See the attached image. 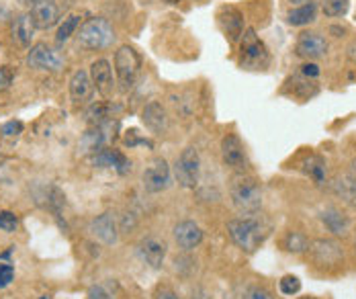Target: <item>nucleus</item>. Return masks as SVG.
<instances>
[{
	"label": "nucleus",
	"mask_w": 356,
	"mask_h": 299,
	"mask_svg": "<svg viewBox=\"0 0 356 299\" xmlns=\"http://www.w3.org/2000/svg\"><path fill=\"white\" fill-rule=\"evenodd\" d=\"M270 227L262 220L254 216H244V218H234L227 222V234L232 242L246 254H254L266 240Z\"/></svg>",
	"instance_id": "1"
},
{
	"label": "nucleus",
	"mask_w": 356,
	"mask_h": 299,
	"mask_svg": "<svg viewBox=\"0 0 356 299\" xmlns=\"http://www.w3.org/2000/svg\"><path fill=\"white\" fill-rule=\"evenodd\" d=\"M229 197L242 216H256L262 207V185L248 172H238L229 181Z\"/></svg>",
	"instance_id": "2"
},
{
	"label": "nucleus",
	"mask_w": 356,
	"mask_h": 299,
	"mask_svg": "<svg viewBox=\"0 0 356 299\" xmlns=\"http://www.w3.org/2000/svg\"><path fill=\"white\" fill-rule=\"evenodd\" d=\"M76 39L82 47L86 49H92V51H101V49H107L113 45L115 41V31L111 27L107 19L103 17H92V19H86L78 31H76Z\"/></svg>",
	"instance_id": "3"
},
{
	"label": "nucleus",
	"mask_w": 356,
	"mask_h": 299,
	"mask_svg": "<svg viewBox=\"0 0 356 299\" xmlns=\"http://www.w3.org/2000/svg\"><path fill=\"white\" fill-rule=\"evenodd\" d=\"M270 64V51L254 29H246L240 39V66L244 70H264Z\"/></svg>",
	"instance_id": "4"
},
{
	"label": "nucleus",
	"mask_w": 356,
	"mask_h": 299,
	"mask_svg": "<svg viewBox=\"0 0 356 299\" xmlns=\"http://www.w3.org/2000/svg\"><path fill=\"white\" fill-rule=\"evenodd\" d=\"M142 68V60L140 54L131 47V45H119L113 58V70L117 76V82L123 90L134 88L138 74Z\"/></svg>",
	"instance_id": "5"
},
{
	"label": "nucleus",
	"mask_w": 356,
	"mask_h": 299,
	"mask_svg": "<svg viewBox=\"0 0 356 299\" xmlns=\"http://www.w3.org/2000/svg\"><path fill=\"white\" fill-rule=\"evenodd\" d=\"M175 179L180 187L184 188H195L201 181V156L197 148L193 146H186V148L180 152V156L175 162Z\"/></svg>",
	"instance_id": "6"
},
{
	"label": "nucleus",
	"mask_w": 356,
	"mask_h": 299,
	"mask_svg": "<svg viewBox=\"0 0 356 299\" xmlns=\"http://www.w3.org/2000/svg\"><path fill=\"white\" fill-rule=\"evenodd\" d=\"M142 185L147 193L158 195L172 185V168L164 158H152L142 175Z\"/></svg>",
	"instance_id": "7"
},
{
	"label": "nucleus",
	"mask_w": 356,
	"mask_h": 299,
	"mask_svg": "<svg viewBox=\"0 0 356 299\" xmlns=\"http://www.w3.org/2000/svg\"><path fill=\"white\" fill-rule=\"evenodd\" d=\"M309 254L316 266L336 268L344 262V248L340 242L332 238H318L309 244Z\"/></svg>",
	"instance_id": "8"
},
{
	"label": "nucleus",
	"mask_w": 356,
	"mask_h": 299,
	"mask_svg": "<svg viewBox=\"0 0 356 299\" xmlns=\"http://www.w3.org/2000/svg\"><path fill=\"white\" fill-rule=\"evenodd\" d=\"M219 150H221V160H223V164H225L227 168H232L236 175L248 170V152L244 148L242 140L238 138V134H225V136L221 138Z\"/></svg>",
	"instance_id": "9"
},
{
	"label": "nucleus",
	"mask_w": 356,
	"mask_h": 299,
	"mask_svg": "<svg viewBox=\"0 0 356 299\" xmlns=\"http://www.w3.org/2000/svg\"><path fill=\"white\" fill-rule=\"evenodd\" d=\"M27 64L35 70H45V72H58L64 68V58L60 56L58 49H54L47 43H35L29 47L27 54Z\"/></svg>",
	"instance_id": "10"
},
{
	"label": "nucleus",
	"mask_w": 356,
	"mask_h": 299,
	"mask_svg": "<svg viewBox=\"0 0 356 299\" xmlns=\"http://www.w3.org/2000/svg\"><path fill=\"white\" fill-rule=\"evenodd\" d=\"M138 254L149 268L158 270L164 266L166 254H168V244L158 236H143L138 244Z\"/></svg>",
	"instance_id": "11"
},
{
	"label": "nucleus",
	"mask_w": 356,
	"mask_h": 299,
	"mask_svg": "<svg viewBox=\"0 0 356 299\" xmlns=\"http://www.w3.org/2000/svg\"><path fill=\"white\" fill-rule=\"evenodd\" d=\"M172 236H175V242H177L178 248L184 250V252H191V250L199 248L203 238H205L201 225L197 224V222H193V220L178 222L175 225V229H172Z\"/></svg>",
	"instance_id": "12"
},
{
	"label": "nucleus",
	"mask_w": 356,
	"mask_h": 299,
	"mask_svg": "<svg viewBox=\"0 0 356 299\" xmlns=\"http://www.w3.org/2000/svg\"><path fill=\"white\" fill-rule=\"evenodd\" d=\"M217 21H219L221 31L225 33V38L229 39V41L242 39L244 31H246V29H244V15H242L236 6H232V4H225V6L219 8Z\"/></svg>",
	"instance_id": "13"
},
{
	"label": "nucleus",
	"mask_w": 356,
	"mask_h": 299,
	"mask_svg": "<svg viewBox=\"0 0 356 299\" xmlns=\"http://www.w3.org/2000/svg\"><path fill=\"white\" fill-rule=\"evenodd\" d=\"M295 51L297 56L305 58V60H318V58H323L327 54V41L321 33H316V31H303L299 38H297V43H295Z\"/></svg>",
	"instance_id": "14"
},
{
	"label": "nucleus",
	"mask_w": 356,
	"mask_h": 299,
	"mask_svg": "<svg viewBox=\"0 0 356 299\" xmlns=\"http://www.w3.org/2000/svg\"><path fill=\"white\" fill-rule=\"evenodd\" d=\"M90 78H92V84L97 88V92L103 97V99H111L113 92H115V78H113V68H111V62L101 58V60H95L90 64Z\"/></svg>",
	"instance_id": "15"
},
{
	"label": "nucleus",
	"mask_w": 356,
	"mask_h": 299,
	"mask_svg": "<svg viewBox=\"0 0 356 299\" xmlns=\"http://www.w3.org/2000/svg\"><path fill=\"white\" fill-rule=\"evenodd\" d=\"M142 123L145 125V129H149L152 134L160 136L168 131L170 125V117L166 107L160 101H149L142 109Z\"/></svg>",
	"instance_id": "16"
},
{
	"label": "nucleus",
	"mask_w": 356,
	"mask_h": 299,
	"mask_svg": "<svg viewBox=\"0 0 356 299\" xmlns=\"http://www.w3.org/2000/svg\"><path fill=\"white\" fill-rule=\"evenodd\" d=\"M90 234L95 240H99L103 246H115L117 240H119V227H117V222L113 218V213H101L97 216L92 222H90Z\"/></svg>",
	"instance_id": "17"
},
{
	"label": "nucleus",
	"mask_w": 356,
	"mask_h": 299,
	"mask_svg": "<svg viewBox=\"0 0 356 299\" xmlns=\"http://www.w3.org/2000/svg\"><path fill=\"white\" fill-rule=\"evenodd\" d=\"M95 166L99 168H113L119 175H127L131 170V160L117 148H101L92 156Z\"/></svg>",
	"instance_id": "18"
},
{
	"label": "nucleus",
	"mask_w": 356,
	"mask_h": 299,
	"mask_svg": "<svg viewBox=\"0 0 356 299\" xmlns=\"http://www.w3.org/2000/svg\"><path fill=\"white\" fill-rule=\"evenodd\" d=\"M31 19L35 29H51L60 21V8L54 0H37L31 6Z\"/></svg>",
	"instance_id": "19"
},
{
	"label": "nucleus",
	"mask_w": 356,
	"mask_h": 299,
	"mask_svg": "<svg viewBox=\"0 0 356 299\" xmlns=\"http://www.w3.org/2000/svg\"><path fill=\"white\" fill-rule=\"evenodd\" d=\"M70 99L76 105H82V103H88L92 99V90H95V84H92V78L86 70H76L70 78Z\"/></svg>",
	"instance_id": "20"
},
{
	"label": "nucleus",
	"mask_w": 356,
	"mask_h": 299,
	"mask_svg": "<svg viewBox=\"0 0 356 299\" xmlns=\"http://www.w3.org/2000/svg\"><path fill=\"white\" fill-rule=\"evenodd\" d=\"M320 220L321 224L325 225V229L338 238H344L350 232V218L338 207H325L320 213Z\"/></svg>",
	"instance_id": "21"
},
{
	"label": "nucleus",
	"mask_w": 356,
	"mask_h": 299,
	"mask_svg": "<svg viewBox=\"0 0 356 299\" xmlns=\"http://www.w3.org/2000/svg\"><path fill=\"white\" fill-rule=\"evenodd\" d=\"M334 193L344 199L348 205H356V160L350 164V168L336 177L334 181Z\"/></svg>",
	"instance_id": "22"
},
{
	"label": "nucleus",
	"mask_w": 356,
	"mask_h": 299,
	"mask_svg": "<svg viewBox=\"0 0 356 299\" xmlns=\"http://www.w3.org/2000/svg\"><path fill=\"white\" fill-rule=\"evenodd\" d=\"M13 39L17 41V45L21 47H31V41H33V33H35V25H33V19L31 15H19L15 21H13Z\"/></svg>",
	"instance_id": "23"
},
{
	"label": "nucleus",
	"mask_w": 356,
	"mask_h": 299,
	"mask_svg": "<svg viewBox=\"0 0 356 299\" xmlns=\"http://www.w3.org/2000/svg\"><path fill=\"white\" fill-rule=\"evenodd\" d=\"M316 19H318V2H314V0L299 4L286 13V23L293 27H305V25L314 23Z\"/></svg>",
	"instance_id": "24"
},
{
	"label": "nucleus",
	"mask_w": 356,
	"mask_h": 299,
	"mask_svg": "<svg viewBox=\"0 0 356 299\" xmlns=\"http://www.w3.org/2000/svg\"><path fill=\"white\" fill-rule=\"evenodd\" d=\"M309 238L303 232H286V236L283 238V248L291 254H303L309 250Z\"/></svg>",
	"instance_id": "25"
},
{
	"label": "nucleus",
	"mask_w": 356,
	"mask_h": 299,
	"mask_svg": "<svg viewBox=\"0 0 356 299\" xmlns=\"http://www.w3.org/2000/svg\"><path fill=\"white\" fill-rule=\"evenodd\" d=\"M305 172L312 177V181L318 185V187H321L323 183H325V177H327V166H325V160L321 158V156H318V154H312L307 160H305Z\"/></svg>",
	"instance_id": "26"
},
{
	"label": "nucleus",
	"mask_w": 356,
	"mask_h": 299,
	"mask_svg": "<svg viewBox=\"0 0 356 299\" xmlns=\"http://www.w3.org/2000/svg\"><path fill=\"white\" fill-rule=\"evenodd\" d=\"M234 299H277L273 296L270 289H266L264 285H256V283H248V285H242L236 293Z\"/></svg>",
	"instance_id": "27"
},
{
	"label": "nucleus",
	"mask_w": 356,
	"mask_h": 299,
	"mask_svg": "<svg viewBox=\"0 0 356 299\" xmlns=\"http://www.w3.org/2000/svg\"><path fill=\"white\" fill-rule=\"evenodd\" d=\"M293 84H295V86H293V95L299 97V99H303V101H309L312 97H316V95L320 92L316 80H309V78H305V76L295 78Z\"/></svg>",
	"instance_id": "28"
},
{
	"label": "nucleus",
	"mask_w": 356,
	"mask_h": 299,
	"mask_svg": "<svg viewBox=\"0 0 356 299\" xmlns=\"http://www.w3.org/2000/svg\"><path fill=\"white\" fill-rule=\"evenodd\" d=\"M78 27H80V15H68V17L60 23V27H58L56 41H58V43H66L72 35H76Z\"/></svg>",
	"instance_id": "29"
},
{
	"label": "nucleus",
	"mask_w": 356,
	"mask_h": 299,
	"mask_svg": "<svg viewBox=\"0 0 356 299\" xmlns=\"http://www.w3.org/2000/svg\"><path fill=\"white\" fill-rule=\"evenodd\" d=\"M350 8V0H321V10L330 19L344 17Z\"/></svg>",
	"instance_id": "30"
},
{
	"label": "nucleus",
	"mask_w": 356,
	"mask_h": 299,
	"mask_svg": "<svg viewBox=\"0 0 356 299\" xmlns=\"http://www.w3.org/2000/svg\"><path fill=\"white\" fill-rule=\"evenodd\" d=\"M279 291H281L283 296H289V298L297 296V293L301 291V281H299V277H295V275H285V277L279 281Z\"/></svg>",
	"instance_id": "31"
},
{
	"label": "nucleus",
	"mask_w": 356,
	"mask_h": 299,
	"mask_svg": "<svg viewBox=\"0 0 356 299\" xmlns=\"http://www.w3.org/2000/svg\"><path fill=\"white\" fill-rule=\"evenodd\" d=\"M152 299H182V298H180V293H178L172 285H168V283H160V285H156V289H154V293H152Z\"/></svg>",
	"instance_id": "32"
},
{
	"label": "nucleus",
	"mask_w": 356,
	"mask_h": 299,
	"mask_svg": "<svg viewBox=\"0 0 356 299\" xmlns=\"http://www.w3.org/2000/svg\"><path fill=\"white\" fill-rule=\"evenodd\" d=\"M17 225H19V222H17V216L13 211H0V229L2 232L10 234L17 229Z\"/></svg>",
	"instance_id": "33"
},
{
	"label": "nucleus",
	"mask_w": 356,
	"mask_h": 299,
	"mask_svg": "<svg viewBox=\"0 0 356 299\" xmlns=\"http://www.w3.org/2000/svg\"><path fill=\"white\" fill-rule=\"evenodd\" d=\"M0 131H2L4 138H17V136L23 131V123H21V121H8V123L2 125Z\"/></svg>",
	"instance_id": "34"
},
{
	"label": "nucleus",
	"mask_w": 356,
	"mask_h": 299,
	"mask_svg": "<svg viewBox=\"0 0 356 299\" xmlns=\"http://www.w3.org/2000/svg\"><path fill=\"white\" fill-rule=\"evenodd\" d=\"M15 80V70L10 66H0V90L8 88Z\"/></svg>",
	"instance_id": "35"
},
{
	"label": "nucleus",
	"mask_w": 356,
	"mask_h": 299,
	"mask_svg": "<svg viewBox=\"0 0 356 299\" xmlns=\"http://www.w3.org/2000/svg\"><path fill=\"white\" fill-rule=\"evenodd\" d=\"M15 279V268L13 264H0V289L6 287Z\"/></svg>",
	"instance_id": "36"
},
{
	"label": "nucleus",
	"mask_w": 356,
	"mask_h": 299,
	"mask_svg": "<svg viewBox=\"0 0 356 299\" xmlns=\"http://www.w3.org/2000/svg\"><path fill=\"white\" fill-rule=\"evenodd\" d=\"M320 74L321 70L316 62H305V64L301 66V76H305V78H309V80H316Z\"/></svg>",
	"instance_id": "37"
},
{
	"label": "nucleus",
	"mask_w": 356,
	"mask_h": 299,
	"mask_svg": "<svg viewBox=\"0 0 356 299\" xmlns=\"http://www.w3.org/2000/svg\"><path fill=\"white\" fill-rule=\"evenodd\" d=\"M125 144L129 146V148H134V146H140V144H147L149 146V142L147 140H143V138H140V134L136 131V129H131V131H127V136H125Z\"/></svg>",
	"instance_id": "38"
},
{
	"label": "nucleus",
	"mask_w": 356,
	"mask_h": 299,
	"mask_svg": "<svg viewBox=\"0 0 356 299\" xmlns=\"http://www.w3.org/2000/svg\"><path fill=\"white\" fill-rule=\"evenodd\" d=\"M88 299H115V298L108 293L105 287L95 285V287H90V289H88Z\"/></svg>",
	"instance_id": "39"
},
{
	"label": "nucleus",
	"mask_w": 356,
	"mask_h": 299,
	"mask_svg": "<svg viewBox=\"0 0 356 299\" xmlns=\"http://www.w3.org/2000/svg\"><path fill=\"white\" fill-rule=\"evenodd\" d=\"M191 299H213V296L207 289H203V287H195L191 291Z\"/></svg>",
	"instance_id": "40"
},
{
	"label": "nucleus",
	"mask_w": 356,
	"mask_h": 299,
	"mask_svg": "<svg viewBox=\"0 0 356 299\" xmlns=\"http://www.w3.org/2000/svg\"><path fill=\"white\" fill-rule=\"evenodd\" d=\"M330 33H344V29H340V27H330Z\"/></svg>",
	"instance_id": "41"
},
{
	"label": "nucleus",
	"mask_w": 356,
	"mask_h": 299,
	"mask_svg": "<svg viewBox=\"0 0 356 299\" xmlns=\"http://www.w3.org/2000/svg\"><path fill=\"white\" fill-rule=\"evenodd\" d=\"M291 4H305V2H312V0H289Z\"/></svg>",
	"instance_id": "42"
},
{
	"label": "nucleus",
	"mask_w": 356,
	"mask_h": 299,
	"mask_svg": "<svg viewBox=\"0 0 356 299\" xmlns=\"http://www.w3.org/2000/svg\"><path fill=\"white\" fill-rule=\"evenodd\" d=\"M21 2H23V4H27V6H33L37 0H21Z\"/></svg>",
	"instance_id": "43"
},
{
	"label": "nucleus",
	"mask_w": 356,
	"mask_h": 299,
	"mask_svg": "<svg viewBox=\"0 0 356 299\" xmlns=\"http://www.w3.org/2000/svg\"><path fill=\"white\" fill-rule=\"evenodd\" d=\"M164 2H168V4H178L180 0H164Z\"/></svg>",
	"instance_id": "44"
},
{
	"label": "nucleus",
	"mask_w": 356,
	"mask_h": 299,
	"mask_svg": "<svg viewBox=\"0 0 356 299\" xmlns=\"http://www.w3.org/2000/svg\"><path fill=\"white\" fill-rule=\"evenodd\" d=\"M299 299H318V298H309V296H307V298H299Z\"/></svg>",
	"instance_id": "45"
},
{
	"label": "nucleus",
	"mask_w": 356,
	"mask_h": 299,
	"mask_svg": "<svg viewBox=\"0 0 356 299\" xmlns=\"http://www.w3.org/2000/svg\"><path fill=\"white\" fill-rule=\"evenodd\" d=\"M355 250H356V238H355Z\"/></svg>",
	"instance_id": "46"
}]
</instances>
